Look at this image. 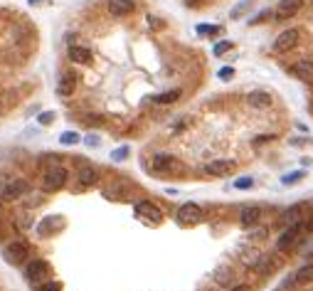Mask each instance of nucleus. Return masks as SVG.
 I'll return each instance as SVG.
<instances>
[{
	"label": "nucleus",
	"mask_w": 313,
	"mask_h": 291,
	"mask_svg": "<svg viewBox=\"0 0 313 291\" xmlns=\"http://www.w3.org/2000/svg\"><path fill=\"white\" fill-rule=\"evenodd\" d=\"M67 178H69V171L67 166L59 161V156H52L45 161L42 166V188L47 193H55V190H62L67 185Z\"/></svg>",
	"instance_id": "f257e3e1"
},
{
	"label": "nucleus",
	"mask_w": 313,
	"mask_h": 291,
	"mask_svg": "<svg viewBox=\"0 0 313 291\" xmlns=\"http://www.w3.org/2000/svg\"><path fill=\"white\" fill-rule=\"evenodd\" d=\"M25 276H28L30 284L40 286V284H45V281L52 276V266H50V262H45V259H32V262H28V266H25Z\"/></svg>",
	"instance_id": "f03ea898"
},
{
	"label": "nucleus",
	"mask_w": 313,
	"mask_h": 291,
	"mask_svg": "<svg viewBox=\"0 0 313 291\" xmlns=\"http://www.w3.org/2000/svg\"><path fill=\"white\" fill-rule=\"evenodd\" d=\"M3 257H5V262H10V264L28 262L30 244L28 242H23V239H13V242H8V244L3 247Z\"/></svg>",
	"instance_id": "7ed1b4c3"
},
{
	"label": "nucleus",
	"mask_w": 313,
	"mask_h": 291,
	"mask_svg": "<svg viewBox=\"0 0 313 291\" xmlns=\"http://www.w3.org/2000/svg\"><path fill=\"white\" fill-rule=\"evenodd\" d=\"M30 190V183L23 178H8L5 185H0V198L3 200H18Z\"/></svg>",
	"instance_id": "20e7f679"
},
{
	"label": "nucleus",
	"mask_w": 313,
	"mask_h": 291,
	"mask_svg": "<svg viewBox=\"0 0 313 291\" xmlns=\"http://www.w3.org/2000/svg\"><path fill=\"white\" fill-rule=\"evenodd\" d=\"M150 168L155 173H175V171H180V161L171 153H155L150 158Z\"/></svg>",
	"instance_id": "39448f33"
},
{
	"label": "nucleus",
	"mask_w": 313,
	"mask_h": 291,
	"mask_svg": "<svg viewBox=\"0 0 313 291\" xmlns=\"http://www.w3.org/2000/svg\"><path fill=\"white\" fill-rule=\"evenodd\" d=\"M133 212H136V217H138V220L153 222V225H158V222L163 220V212H161V207H155V205L148 203V200H141V203H136Z\"/></svg>",
	"instance_id": "423d86ee"
},
{
	"label": "nucleus",
	"mask_w": 313,
	"mask_h": 291,
	"mask_svg": "<svg viewBox=\"0 0 313 291\" xmlns=\"http://www.w3.org/2000/svg\"><path fill=\"white\" fill-rule=\"evenodd\" d=\"M296 45H298V30H284V32L274 40L271 50L279 52V55H284V52H291Z\"/></svg>",
	"instance_id": "0eeeda50"
},
{
	"label": "nucleus",
	"mask_w": 313,
	"mask_h": 291,
	"mask_svg": "<svg viewBox=\"0 0 313 291\" xmlns=\"http://www.w3.org/2000/svg\"><path fill=\"white\" fill-rule=\"evenodd\" d=\"M234 168H237L234 161H229V158H217V161H210V163L205 166V173L215 175V178H222V175L234 173Z\"/></svg>",
	"instance_id": "6e6552de"
},
{
	"label": "nucleus",
	"mask_w": 313,
	"mask_h": 291,
	"mask_svg": "<svg viewBox=\"0 0 313 291\" xmlns=\"http://www.w3.org/2000/svg\"><path fill=\"white\" fill-rule=\"evenodd\" d=\"M200 217H202V210H200L198 203H185L178 210V222L180 225H195V222H200Z\"/></svg>",
	"instance_id": "1a4fd4ad"
},
{
	"label": "nucleus",
	"mask_w": 313,
	"mask_h": 291,
	"mask_svg": "<svg viewBox=\"0 0 313 291\" xmlns=\"http://www.w3.org/2000/svg\"><path fill=\"white\" fill-rule=\"evenodd\" d=\"M99 180V171L94 168V166H79V171H77V190H86V188H91L94 183Z\"/></svg>",
	"instance_id": "9d476101"
},
{
	"label": "nucleus",
	"mask_w": 313,
	"mask_h": 291,
	"mask_svg": "<svg viewBox=\"0 0 313 291\" xmlns=\"http://www.w3.org/2000/svg\"><path fill=\"white\" fill-rule=\"evenodd\" d=\"M306 232L303 230V222L301 225H293V227H288L286 232H281V237H279V242H276V249L279 252H286V249H291L296 242H298V234Z\"/></svg>",
	"instance_id": "9b49d317"
},
{
	"label": "nucleus",
	"mask_w": 313,
	"mask_h": 291,
	"mask_svg": "<svg viewBox=\"0 0 313 291\" xmlns=\"http://www.w3.org/2000/svg\"><path fill=\"white\" fill-rule=\"evenodd\" d=\"M303 8V0H279L276 5V20H288L293 15H298V10Z\"/></svg>",
	"instance_id": "f8f14e48"
},
{
	"label": "nucleus",
	"mask_w": 313,
	"mask_h": 291,
	"mask_svg": "<svg viewBox=\"0 0 313 291\" xmlns=\"http://www.w3.org/2000/svg\"><path fill=\"white\" fill-rule=\"evenodd\" d=\"M261 220V207L259 205H247L239 210V225L242 227H256Z\"/></svg>",
	"instance_id": "ddd939ff"
},
{
	"label": "nucleus",
	"mask_w": 313,
	"mask_h": 291,
	"mask_svg": "<svg viewBox=\"0 0 313 291\" xmlns=\"http://www.w3.org/2000/svg\"><path fill=\"white\" fill-rule=\"evenodd\" d=\"M77 89V77L72 72H64L57 82V94L59 96H72V91Z\"/></svg>",
	"instance_id": "4468645a"
},
{
	"label": "nucleus",
	"mask_w": 313,
	"mask_h": 291,
	"mask_svg": "<svg viewBox=\"0 0 313 291\" xmlns=\"http://www.w3.org/2000/svg\"><path fill=\"white\" fill-rule=\"evenodd\" d=\"M215 281H217L222 289H234V284H237L234 271H232L229 266H220V269H215Z\"/></svg>",
	"instance_id": "2eb2a0df"
},
{
	"label": "nucleus",
	"mask_w": 313,
	"mask_h": 291,
	"mask_svg": "<svg viewBox=\"0 0 313 291\" xmlns=\"http://www.w3.org/2000/svg\"><path fill=\"white\" fill-rule=\"evenodd\" d=\"M109 13L114 18H123L133 13V0H109Z\"/></svg>",
	"instance_id": "dca6fc26"
},
{
	"label": "nucleus",
	"mask_w": 313,
	"mask_h": 291,
	"mask_svg": "<svg viewBox=\"0 0 313 291\" xmlns=\"http://www.w3.org/2000/svg\"><path fill=\"white\" fill-rule=\"evenodd\" d=\"M293 74H296L301 82H313V59H301V62H296Z\"/></svg>",
	"instance_id": "f3484780"
},
{
	"label": "nucleus",
	"mask_w": 313,
	"mask_h": 291,
	"mask_svg": "<svg viewBox=\"0 0 313 291\" xmlns=\"http://www.w3.org/2000/svg\"><path fill=\"white\" fill-rule=\"evenodd\" d=\"M247 101H249V106L266 109V106H271V94H266V91H252V94L247 96Z\"/></svg>",
	"instance_id": "a211bd4d"
},
{
	"label": "nucleus",
	"mask_w": 313,
	"mask_h": 291,
	"mask_svg": "<svg viewBox=\"0 0 313 291\" xmlns=\"http://www.w3.org/2000/svg\"><path fill=\"white\" fill-rule=\"evenodd\" d=\"M69 59L77 62V64H86V62H91V50L79 47V45H72L69 47Z\"/></svg>",
	"instance_id": "6ab92c4d"
},
{
	"label": "nucleus",
	"mask_w": 313,
	"mask_h": 291,
	"mask_svg": "<svg viewBox=\"0 0 313 291\" xmlns=\"http://www.w3.org/2000/svg\"><path fill=\"white\" fill-rule=\"evenodd\" d=\"M291 281L293 284H308V281H313V264H303L301 269H296Z\"/></svg>",
	"instance_id": "aec40b11"
},
{
	"label": "nucleus",
	"mask_w": 313,
	"mask_h": 291,
	"mask_svg": "<svg viewBox=\"0 0 313 291\" xmlns=\"http://www.w3.org/2000/svg\"><path fill=\"white\" fill-rule=\"evenodd\" d=\"M175 99H180V89H171V91H163V94L153 96L155 104H173Z\"/></svg>",
	"instance_id": "412c9836"
},
{
	"label": "nucleus",
	"mask_w": 313,
	"mask_h": 291,
	"mask_svg": "<svg viewBox=\"0 0 313 291\" xmlns=\"http://www.w3.org/2000/svg\"><path fill=\"white\" fill-rule=\"evenodd\" d=\"M82 138H79V133H74V131H64L62 136H59V143L62 145H74V143H79Z\"/></svg>",
	"instance_id": "4be33fe9"
},
{
	"label": "nucleus",
	"mask_w": 313,
	"mask_h": 291,
	"mask_svg": "<svg viewBox=\"0 0 313 291\" xmlns=\"http://www.w3.org/2000/svg\"><path fill=\"white\" fill-rule=\"evenodd\" d=\"M303 171H293V173H288V175H284V185H293V183H298L301 178H303Z\"/></svg>",
	"instance_id": "5701e85b"
},
{
	"label": "nucleus",
	"mask_w": 313,
	"mask_h": 291,
	"mask_svg": "<svg viewBox=\"0 0 313 291\" xmlns=\"http://www.w3.org/2000/svg\"><path fill=\"white\" fill-rule=\"evenodd\" d=\"M252 185H254L252 178H239V180H234V188H237V190H249Z\"/></svg>",
	"instance_id": "b1692460"
},
{
	"label": "nucleus",
	"mask_w": 313,
	"mask_h": 291,
	"mask_svg": "<svg viewBox=\"0 0 313 291\" xmlns=\"http://www.w3.org/2000/svg\"><path fill=\"white\" fill-rule=\"evenodd\" d=\"M128 153H131V148H128V145H121V148H116L114 153H111V158H114V161H123Z\"/></svg>",
	"instance_id": "393cba45"
},
{
	"label": "nucleus",
	"mask_w": 313,
	"mask_h": 291,
	"mask_svg": "<svg viewBox=\"0 0 313 291\" xmlns=\"http://www.w3.org/2000/svg\"><path fill=\"white\" fill-rule=\"evenodd\" d=\"M249 5H252V0H244L242 5H237V8H232V13H229V15H232V18H239V15H242V13H244V10H247Z\"/></svg>",
	"instance_id": "a878e982"
},
{
	"label": "nucleus",
	"mask_w": 313,
	"mask_h": 291,
	"mask_svg": "<svg viewBox=\"0 0 313 291\" xmlns=\"http://www.w3.org/2000/svg\"><path fill=\"white\" fill-rule=\"evenodd\" d=\"M227 50H232V42H217V45H215V50H212V52H215V55H217V57H220V55H225V52H227Z\"/></svg>",
	"instance_id": "bb28decb"
},
{
	"label": "nucleus",
	"mask_w": 313,
	"mask_h": 291,
	"mask_svg": "<svg viewBox=\"0 0 313 291\" xmlns=\"http://www.w3.org/2000/svg\"><path fill=\"white\" fill-rule=\"evenodd\" d=\"M198 32L200 35H217L220 28H215V25H198Z\"/></svg>",
	"instance_id": "cd10ccee"
},
{
	"label": "nucleus",
	"mask_w": 313,
	"mask_h": 291,
	"mask_svg": "<svg viewBox=\"0 0 313 291\" xmlns=\"http://www.w3.org/2000/svg\"><path fill=\"white\" fill-rule=\"evenodd\" d=\"M52 118H55V114H52V111H42V114H40V118H37V121H40L42 126H47V123H52Z\"/></svg>",
	"instance_id": "c85d7f7f"
},
{
	"label": "nucleus",
	"mask_w": 313,
	"mask_h": 291,
	"mask_svg": "<svg viewBox=\"0 0 313 291\" xmlns=\"http://www.w3.org/2000/svg\"><path fill=\"white\" fill-rule=\"evenodd\" d=\"M37 291H59V284H55V281H45V284L37 286Z\"/></svg>",
	"instance_id": "c756f323"
},
{
	"label": "nucleus",
	"mask_w": 313,
	"mask_h": 291,
	"mask_svg": "<svg viewBox=\"0 0 313 291\" xmlns=\"http://www.w3.org/2000/svg\"><path fill=\"white\" fill-rule=\"evenodd\" d=\"M266 227H259V230H256V232H252L249 234V237H252V239H259V242H261V239H266Z\"/></svg>",
	"instance_id": "7c9ffc66"
},
{
	"label": "nucleus",
	"mask_w": 313,
	"mask_h": 291,
	"mask_svg": "<svg viewBox=\"0 0 313 291\" xmlns=\"http://www.w3.org/2000/svg\"><path fill=\"white\" fill-rule=\"evenodd\" d=\"M232 74H234V69H232V67H222V69L217 72V77H220V79H229Z\"/></svg>",
	"instance_id": "2f4dec72"
},
{
	"label": "nucleus",
	"mask_w": 313,
	"mask_h": 291,
	"mask_svg": "<svg viewBox=\"0 0 313 291\" xmlns=\"http://www.w3.org/2000/svg\"><path fill=\"white\" fill-rule=\"evenodd\" d=\"M266 15H269V10H261V13H259V15H256L254 20H252V25H256V23H261V20H264V18H266Z\"/></svg>",
	"instance_id": "473e14b6"
},
{
	"label": "nucleus",
	"mask_w": 313,
	"mask_h": 291,
	"mask_svg": "<svg viewBox=\"0 0 313 291\" xmlns=\"http://www.w3.org/2000/svg\"><path fill=\"white\" fill-rule=\"evenodd\" d=\"M86 145H99V136H86Z\"/></svg>",
	"instance_id": "72a5a7b5"
},
{
	"label": "nucleus",
	"mask_w": 313,
	"mask_h": 291,
	"mask_svg": "<svg viewBox=\"0 0 313 291\" xmlns=\"http://www.w3.org/2000/svg\"><path fill=\"white\" fill-rule=\"evenodd\" d=\"M303 230H306V232H313V215L306 220V222H303Z\"/></svg>",
	"instance_id": "f704fd0d"
},
{
	"label": "nucleus",
	"mask_w": 313,
	"mask_h": 291,
	"mask_svg": "<svg viewBox=\"0 0 313 291\" xmlns=\"http://www.w3.org/2000/svg\"><path fill=\"white\" fill-rule=\"evenodd\" d=\"M271 138H274V136H269V133H266V136H256L254 143H266V141H271Z\"/></svg>",
	"instance_id": "c9c22d12"
},
{
	"label": "nucleus",
	"mask_w": 313,
	"mask_h": 291,
	"mask_svg": "<svg viewBox=\"0 0 313 291\" xmlns=\"http://www.w3.org/2000/svg\"><path fill=\"white\" fill-rule=\"evenodd\" d=\"M30 3H42V0H30Z\"/></svg>",
	"instance_id": "e433bc0d"
}]
</instances>
